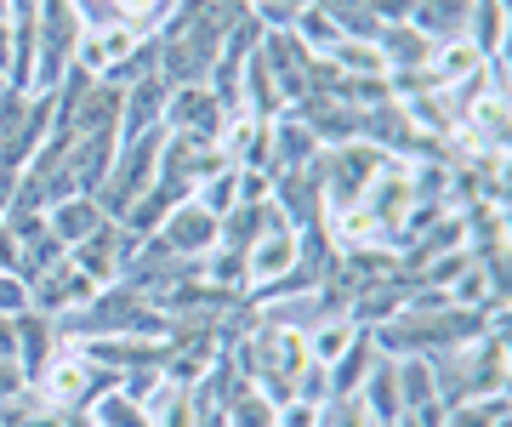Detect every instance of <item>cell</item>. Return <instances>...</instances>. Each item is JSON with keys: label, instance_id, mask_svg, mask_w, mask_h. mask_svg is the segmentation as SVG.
<instances>
[{"label": "cell", "instance_id": "13", "mask_svg": "<svg viewBox=\"0 0 512 427\" xmlns=\"http://www.w3.org/2000/svg\"><path fill=\"white\" fill-rule=\"evenodd\" d=\"M154 103H160V86H154V80H148V86H137V92H131V114H126V126H131V137H137V131L148 126V120H154Z\"/></svg>", "mask_w": 512, "mask_h": 427}, {"label": "cell", "instance_id": "25", "mask_svg": "<svg viewBox=\"0 0 512 427\" xmlns=\"http://www.w3.org/2000/svg\"><path fill=\"white\" fill-rule=\"evenodd\" d=\"M6 46H12V40H6V23H0V69H6Z\"/></svg>", "mask_w": 512, "mask_h": 427}, {"label": "cell", "instance_id": "5", "mask_svg": "<svg viewBox=\"0 0 512 427\" xmlns=\"http://www.w3.org/2000/svg\"><path fill=\"white\" fill-rule=\"evenodd\" d=\"M239 205V171L234 166H222V171H211V183H205V217H222V211H234Z\"/></svg>", "mask_w": 512, "mask_h": 427}, {"label": "cell", "instance_id": "4", "mask_svg": "<svg viewBox=\"0 0 512 427\" xmlns=\"http://www.w3.org/2000/svg\"><path fill=\"white\" fill-rule=\"evenodd\" d=\"M217 234V217H205V211H177L171 217V245H183V251H205Z\"/></svg>", "mask_w": 512, "mask_h": 427}, {"label": "cell", "instance_id": "7", "mask_svg": "<svg viewBox=\"0 0 512 427\" xmlns=\"http://www.w3.org/2000/svg\"><path fill=\"white\" fill-rule=\"evenodd\" d=\"M461 75H478V46L473 40H450L439 52V80H461Z\"/></svg>", "mask_w": 512, "mask_h": 427}, {"label": "cell", "instance_id": "14", "mask_svg": "<svg viewBox=\"0 0 512 427\" xmlns=\"http://www.w3.org/2000/svg\"><path fill=\"white\" fill-rule=\"evenodd\" d=\"M234 427H274V410H268V399H234V416H228Z\"/></svg>", "mask_w": 512, "mask_h": 427}, {"label": "cell", "instance_id": "1", "mask_svg": "<svg viewBox=\"0 0 512 427\" xmlns=\"http://www.w3.org/2000/svg\"><path fill=\"white\" fill-rule=\"evenodd\" d=\"M148 177H154V137H143V143L120 160V171H114V183H109V205H114V211H120L126 200H137V188H143Z\"/></svg>", "mask_w": 512, "mask_h": 427}, {"label": "cell", "instance_id": "2", "mask_svg": "<svg viewBox=\"0 0 512 427\" xmlns=\"http://www.w3.org/2000/svg\"><path fill=\"white\" fill-rule=\"evenodd\" d=\"M291 262H296V240L285 234V228H274V234H262V240L251 245V279H256V285L279 279Z\"/></svg>", "mask_w": 512, "mask_h": 427}, {"label": "cell", "instance_id": "3", "mask_svg": "<svg viewBox=\"0 0 512 427\" xmlns=\"http://www.w3.org/2000/svg\"><path fill=\"white\" fill-rule=\"evenodd\" d=\"M86 382H92V371H86L80 359H57V365H46V371H40V393H46L52 405L80 399V393H86Z\"/></svg>", "mask_w": 512, "mask_h": 427}, {"label": "cell", "instance_id": "23", "mask_svg": "<svg viewBox=\"0 0 512 427\" xmlns=\"http://www.w3.org/2000/svg\"><path fill=\"white\" fill-rule=\"evenodd\" d=\"M18 388V371H12V359H0V393Z\"/></svg>", "mask_w": 512, "mask_h": 427}, {"label": "cell", "instance_id": "15", "mask_svg": "<svg viewBox=\"0 0 512 427\" xmlns=\"http://www.w3.org/2000/svg\"><path fill=\"white\" fill-rule=\"evenodd\" d=\"M279 149H285V160H291V166H302V160H308V149H313V137L302 126H279Z\"/></svg>", "mask_w": 512, "mask_h": 427}, {"label": "cell", "instance_id": "20", "mask_svg": "<svg viewBox=\"0 0 512 427\" xmlns=\"http://www.w3.org/2000/svg\"><path fill=\"white\" fill-rule=\"evenodd\" d=\"M313 422H319V410L313 405H291L285 416H279V427H313Z\"/></svg>", "mask_w": 512, "mask_h": 427}, {"label": "cell", "instance_id": "12", "mask_svg": "<svg viewBox=\"0 0 512 427\" xmlns=\"http://www.w3.org/2000/svg\"><path fill=\"white\" fill-rule=\"evenodd\" d=\"M52 234H57V240H80V234H97V211H92V205H69V211H57Z\"/></svg>", "mask_w": 512, "mask_h": 427}, {"label": "cell", "instance_id": "16", "mask_svg": "<svg viewBox=\"0 0 512 427\" xmlns=\"http://www.w3.org/2000/svg\"><path fill=\"white\" fill-rule=\"evenodd\" d=\"M478 40H484V46H501V0H484V6H478Z\"/></svg>", "mask_w": 512, "mask_h": 427}, {"label": "cell", "instance_id": "11", "mask_svg": "<svg viewBox=\"0 0 512 427\" xmlns=\"http://www.w3.org/2000/svg\"><path fill=\"white\" fill-rule=\"evenodd\" d=\"M348 348H353V331H348V325H319V331H313V359H319V365L342 359Z\"/></svg>", "mask_w": 512, "mask_h": 427}, {"label": "cell", "instance_id": "24", "mask_svg": "<svg viewBox=\"0 0 512 427\" xmlns=\"http://www.w3.org/2000/svg\"><path fill=\"white\" fill-rule=\"evenodd\" d=\"M154 6H160V0H120V12H131V18H137V12H154Z\"/></svg>", "mask_w": 512, "mask_h": 427}, {"label": "cell", "instance_id": "19", "mask_svg": "<svg viewBox=\"0 0 512 427\" xmlns=\"http://www.w3.org/2000/svg\"><path fill=\"white\" fill-rule=\"evenodd\" d=\"M456 297H461V302H484V297H490V279H484V274H467V285H456Z\"/></svg>", "mask_w": 512, "mask_h": 427}, {"label": "cell", "instance_id": "17", "mask_svg": "<svg viewBox=\"0 0 512 427\" xmlns=\"http://www.w3.org/2000/svg\"><path fill=\"white\" fill-rule=\"evenodd\" d=\"M302 35H308V46H336V23H330V12L319 6V12H308V23H302Z\"/></svg>", "mask_w": 512, "mask_h": 427}, {"label": "cell", "instance_id": "8", "mask_svg": "<svg viewBox=\"0 0 512 427\" xmlns=\"http://www.w3.org/2000/svg\"><path fill=\"white\" fill-rule=\"evenodd\" d=\"M217 103H211V97L205 92H177L171 97V120H177V126H211V120H217Z\"/></svg>", "mask_w": 512, "mask_h": 427}, {"label": "cell", "instance_id": "22", "mask_svg": "<svg viewBox=\"0 0 512 427\" xmlns=\"http://www.w3.org/2000/svg\"><path fill=\"white\" fill-rule=\"evenodd\" d=\"M12 262H18V240H12V234H0V268H12Z\"/></svg>", "mask_w": 512, "mask_h": 427}, {"label": "cell", "instance_id": "10", "mask_svg": "<svg viewBox=\"0 0 512 427\" xmlns=\"http://www.w3.org/2000/svg\"><path fill=\"white\" fill-rule=\"evenodd\" d=\"M376 52H382V63H410V57H427L433 52V46H427V35H410V29H393V35H387V46H376Z\"/></svg>", "mask_w": 512, "mask_h": 427}, {"label": "cell", "instance_id": "6", "mask_svg": "<svg viewBox=\"0 0 512 427\" xmlns=\"http://www.w3.org/2000/svg\"><path fill=\"white\" fill-rule=\"evenodd\" d=\"M467 12H473V0H427V6H421V23L439 29V35H450V29L467 23Z\"/></svg>", "mask_w": 512, "mask_h": 427}, {"label": "cell", "instance_id": "21", "mask_svg": "<svg viewBox=\"0 0 512 427\" xmlns=\"http://www.w3.org/2000/svg\"><path fill=\"white\" fill-rule=\"evenodd\" d=\"M18 353V331H12V319H0V359H12Z\"/></svg>", "mask_w": 512, "mask_h": 427}, {"label": "cell", "instance_id": "9", "mask_svg": "<svg viewBox=\"0 0 512 427\" xmlns=\"http://www.w3.org/2000/svg\"><path fill=\"white\" fill-rule=\"evenodd\" d=\"M336 63H342V69H353V75H376V69H387L382 52H376V46H365V40H336Z\"/></svg>", "mask_w": 512, "mask_h": 427}, {"label": "cell", "instance_id": "18", "mask_svg": "<svg viewBox=\"0 0 512 427\" xmlns=\"http://www.w3.org/2000/svg\"><path fill=\"white\" fill-rule=\"evenodd\" d=\"M23 302H29V297H23V285L12 274H0V314H18Z\"/></svg>", "mask_w": 512, "mask_h": 427}]
</instances>
